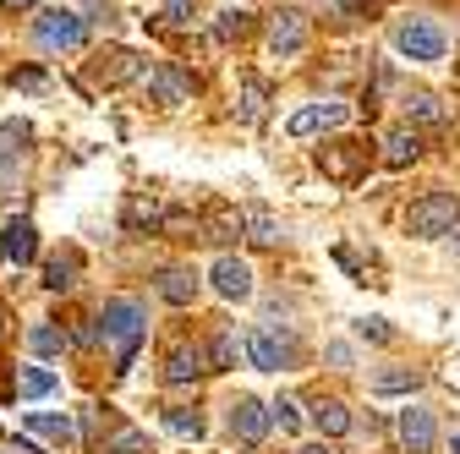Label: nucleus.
Wrapping results in <instances>:
<instances>
[{
  "label": "nucleus",
  "mask_w": 460,
  "mask_h": 454,
  "mask_svg": "<svg viewBox=\"0 0 460 454\" xmlns=\"http://www.w3.org/2000/svg\"><path fill=\"white\" fill-rule=\"evenodd\" d=\"M99 334L115 345V372H132V362H137V345H143V334H148V323H143V307L137 301H127V296H115V301H104V312H99Z\"/></svg>",
  "instance_id": "obj_1"
},
{
  "label": "nucleus",
  "mask_w": 460,
  "mask_h": 454,
  "mask_svg": "<svg viewBox=\"0 0 460 454\" xmlns=\"http://www.w3.org/2000/svg\"><path fill=\"white\" fill-rule=\"evenodd\" d=\"M455 224H460V197H455V192H428V197H417V203L406 208V231L422 236V241L449 236Z\"/></svg>",
  "instance_id": "obj_2"
},
{
  "label": "nucleus",
  "mask_w": 460,
  "mask_h": 454,
  "mask_svg": "<svg viewBox=\"0 0 460 454\" xmlns=\"http://www.w3.org/2000/svg\"><path fill=\"white\" fill-rule=\"evenodd\" d=\"M394 49L406 55V61H444V28L411 17V22H400V28H394Z\"/></svg>",
  "instance_id": "obj_3"
},
{
  "label": "nucleus",
  "mask_w": 460,
  "mask_h": 454,
  "mask_svg": "<svg viewBox=\"0 0 460 454\" xmlns=\"http://www.w3.org/2000/svg\"><path fill=\"white\" fill-rule=\"evenodd\" d=\"M318 164H323V176H329V181H357V176H367V148L345 137V143L318 148Z\"/></svg>",
  "instance_id": "obj_4"
},
{
  "label": "nucleus",
  "mask_w": 460,
  "mask_h": 454,
  "mask_svg": "<svg viewBox=\"0 0 460 454\" xmlns=\"http://www.w3.org/2000/svg\"><path fill=\"white\" fill-rule=\"evenodd\" d=\"M394 432L406 443V454H433V443H438V422H433L428 406H406L400 422H394Z\"/></svg>",
  "instance_id": "obj_5"
},
{
  "label": "nucleus",
  "mask_w": 460,
  "mask_h": 454,
  "mask_svg": "<svg viewBox=\"0 0 460 454\" xmlns=\"http://www.w3.org/2000/svg\"><path fill=\"white\" fill-rule=\"evenodd\" d=\"M345 121H351V104H307V109H296V116L285 121V132L291 137H318V132H334Z\"/></svg>",
  "instance_id": "obj_6"
},
{
  "label": "nucleus",
  "mask_w": 460,
  "mask_h": 454,
  "mask_svg": "<svg viewBox=\"0 0 460 454\" xmlns=\"http://www.w3.org/2000/svg\"><path fill=\"white\" fill-rule=\"evenodd\" d=\"M83 39H88V22L77 12H44L39 17V44H49V49H83Z\"/></svg>",
  "instance_id": "obj_7"
},
{
  "label": "nucleus",
  "mask_w": 460,
  "mask_h": 454,
  "mask_svg": "<svg viewBox=\"0 0 460 454\" xmlns=\"http://www.w3.org/2000/svg\"><path fill=\"white\" fill-rule=\"evenodd\" d=\"M242 351H247V362H252L258 372H279L285 362H291V339H274L269 328H252V334L242 339Z\"/></svg>",
  "instance_id": "obj_8"
},
{
  "label": "nucleus",
  "mask_w": 460,
  "mask_h": 454,
  "mask_svg": "<svg viewBox=\"0 0 460 454\" xmlns=\"http://www.w3.org/2000/svg\"><path fill=\"white\" fill-rule=\"evenodd\" d=\"M132 77H143V55L137 49H110V55H99V61H93V83L99 88H121Z\"/></svg>",
  "instance_id": "obj_9"
},
{
  "label": "nucleus",
  "mask_w": 460,
  "mask_h": 454,
  "mask_svg": "<svg viewBox=\"0 0 460 454\" xmlns=\"http://www.w3.org/2000/svg\"><path fill=\"white\" fill-rule=\"evenodd\" d=\"M269 49L279 55V61H291V55L307 49V22H302V12H279V17H274V28H269Z\"/></svg>",
  "instance_id": "obj_10"
},
{
  "label": "nucleus",
  "mask_w": 460,
  "mask_h": 454,
  "mask_svg": "<svg viewBox=\"0 0 460 454\" xmlns=\"http://www.w3.org/2000/svg\"><path fill=\"white\" fill-rule=\"evenodd\" d=\"M208 279H214V291H219L225 301H247V296H252V268H247L242 258H219Z\"/></svg>",
  "instance_id": "obj_11"
},
{
  "label": "nucleus",
  "mask_w": 460,
  "mask_h": 454,
  "mask_svg": "<svg viewBox=\"0 0 460 454\" xmlns=\"http://www.w3.org/2000/svg\"><path fill=\"white\" fill-rule=\"evenodd\" d=\"M230 432H236L242 443H263V432H269V411H263V400L242 394V400L230 406Z\"/></svg>",
  "instance_id": "obj_12"
},
{
  "label": "nucleus",
  "mask_w": 460,
  "mask_h": 454,
  "mask_svg": "<svg viewBox=\"0 0 460 454\" xmlns=\"http://www.w3.org/2000/svg\"><path fill=\"white\" fill-rule=\"evenodd\" d=\"M33 252H39V231H33V219H12L6 231H0V258L6 263H33Z\"/></svg>",
  "instance_id": "obj_13"
},
{
  "label": "nucleus",
  "mask_w": 460,
  "mask_h": 454,
  "mask_svg": "<svg viewBox=\"0 0 460 454\" xmlns=\"http://www.w3.org/2000/svg\"><path fill=\"white\" fill-rule=\"evenodd\" d=\"M148 88H154V104H164V109H170V104H187V93H192V77H187L181 66H170V61H164V66H154Z\"/></svg>",
  "instance_id": "obj_14"
},
{
  "label": "nucleus",
  "mask_w": 460,
  "mask_h": 454,
  "mask_svg": "<svg viewBox=\"0 0 460 454\" xmlns=\"http://www.w3.org/2000/svg\"><path fill=\"white\" fill-rule=\"evenodd\" d=\"M203 372H208V351L203 345H181V351H170V362H164V383H192Z\"/></svg>",
  "instance_id": "obj_15"
},
{
  "label": "nucleus",
  "mask_w": 460,
  "mask_h": 454,
  "mask_svg": "<svg viewBox=\"0 0 460 454\" xmlns=\"http://www.w3.org/2000/svg\"><path fill=\"white\" fill-rule=\"evenodd\" d=\"M22 427H28V432H39V438H49V443H72V438H77L66 411H28V416H22Z\"/></svg>",
  "instance_id": "obj_16"
},
{
  "label": "nucleus",
  "mask_w": 460,
  "mask_h": 454,
  "mask_svg": "<svg viewBox=\"0 0 460 454\" xmlns=\"http://www.w3.org/2000/svg\"><path fill=\"white\" fill-rule=\"evenodd\" d=\"M417 153H422V137H417L411 127L389 132V143H384V164H389V170H406V164H417Z\"/></svg>",
  "instance_id": "obj_17"
},
{
  "label": "nucleus",
  "mask_w": 460,
  "mask_h": 454,
  "mask_svg": "<svg viewBox=\"0 0 460 454\" xmlns=\"http://www.w3.org/2000/svg\"><path fill=\"white\" fill-rule=\"evenodd\" d=\"M236 236H242V208L214 203L208 219H203V241H236Z\"/></svg>",
  "instance_id": "obj_18"
},
{
  "label": "nucleus",
  "mask_w": 460,
  "mask_h": 454,
  "mask_svg": "<svg viewBox=\"0 0 460 454\" xmlns=\"http://www.w3.org/2000/svg\"><path fill=\"white\" fill-rule=\"evenodd\" d=\"M159 296H164L170 307H187V301L198 296V279H192L187 268H164V274H159Z\"/></svg>",
  "instance_id": "obj_19"
},
{
  "label": "nucleus",
  "mask_w": 460,
  "mask_h": 454,
  "mask_svg": "<svg viewBox=\"0 0 460 454\" xmlns=\"http://www.w3.org/2000/svg\"><path fill=\"white\" fill-rule=\"evenodd\" d=\"M313 427H318L323 438H340V432H351V411H345L340 400H318V406H313Z\"/></svg>",
  "instance_id": "obj_20"
},
{
  "label": "nucleus",
  "mask_w": 460,
  "mask_h": 454,
  "mask_svg": "<svg viewBox=\"0 0 460 454\" xmlns=\"http://www.w3.org/2000/svg\"><path fill=\"white\" fill-rule=\"evenodd\" d=\"M242 231H247L252 247H274V241H279V224H274L269 208H247V214H242Z\"/></svg>",
  "instance_id": "obj_21"
},
{
  "label": "nucleus",
  "mask_w": 460,
  "mask_h": 454,
  "mask_svg": "<svg viewBox=\"0 0 460 454\" xmlns=\"http://www.w3.org/2000/svg\"><path fill=\"white\" fill-rule=\"evenodd\" d=\"M411 389H422V372L417 367H389V372L373 378V394H411Z\"/></svg>",
  "instance_id": "obj_22"
},
{
  "label": "nucleus",
  "mask_w": 460,
  "mask_h": 454,
  "mask_svg": "<svg viewBox=\"0 0 460 454\" xmlns=\"http://www.w3.org/2000/svg\"><path fill=\"white\" fill-rule=\"evenodd\" d=\"M236 356H242V339L236 334H214V345H208V372H225V367H236Z\"/></svg>",
  "instance_id": "obj_23"
},
{
  "label": "nucleus",
  "mask_w": 460,
  "mask_h": 454,
  "mask_svg": "<svg viewBox=\"0 0 460 454\" xmlns=\"http://www.w3.org/2000/svg\"><path fill=\"white\" fill-rule=\"evenodd\" d=\"M110 454H154V438L143 427H115L110 432Z\"/></svg>",
  "instance_id": "obj_24"
},
{
  "label": "nucleus",
  "mask_w": 460,
  "mask_h": 454,
  "mask_svg": "<svg viewBox=\"0 0 460 454\" xmlns=\"http://www.w3.org/2000/svg\"><path fill=\"white\" fill-rule=\"evenodd\" d=\"M17 394H22V400H44V394H55V372H49V367L17 372Z\"/></svg>",
  "instance_id": "obj_25"
},
{
  "label": "nucleus",
  "mask_w": 460,
  "mask_h": 454,
  "mask_svg": "<svg viewBox=\"0 0 460 454\" xmlns=\"http://www.w3.org/2000/svg\"><path fill=\"white\" fill-rule=\"evenodd\" d=\"M28 345H33L39 356H61V351H66V334L49 328V323H33V328H28Z\"/></svg>",
  "instance_id": "obj_26"
},
{
  "label": "nucleus",
  "mask_w": 460,
  "mask_h": 454,
  "mask_svg": "<svg viewBox=\"0 0 460 454\" xmlns=\"http://www.w3.org/2000/svg\"><path fill=\"white\" fill-rule=\"evenodd\" d=\"M406 109H411L422 127H444V104H438L433 93H411V99H406Z\"/></svg>",
  "instance_id": "obj_27"
},
{
  "label": "nucleus",
  "mask_w": 460,
  "mask_h": 454,
  "mask_svg": "<svg viewBox=\"0 0 460 454\" xmlns=\"http://www.w3.org/2000/svg\"><path fill=\"white\" fill-rule=\"evenodd\" d=\"M263 99H269V88H263L258 77H247V83H242V121H258V116H263Z\"/></svg>",
  "instance_id": "obj_28"
},
{
  "label": "nucleus",
  "mask_w": 460,
  "mask_h": 454,
  "mask_svg": "<svg viewBox=\"0 0 460 454\" xmlns=\"http://www.w3.org/2000/svg\"><path fill=\"white\" fill-rule=\"evenodd\" d=\"M72 268H77V258H55V263L44 268V285H49V291H66V285H72Z\"/></svg>",
  "instance_id": "obj_29"
},
{
  "label": "nucleus",
  "mask_w": 460,
  "mask_h": 454,
  "mask_svg": "<svg viewBox=\"0 0 460 454\" xmlns=\"http://www.w3.org/2000/svg\"><path fill=\"white\" fill-rule=\"evenodd\" d=\"M247 28H252V17H247V12H225L214 33H219V39H247Z\"/></svg>",
  "instance_id": "obj_30"
},
{
  "label": "nucleus",
  "mask_w": 460,
  "mask_h": 454,
  "mask_svg": "<svg viewBox=\"0 0 460 454\" xmlns=\"http://www.w3.org/2000/svg\"><path fill=\"white\" fill-rule=\"evenodd\" d=\"M164 422H170V427H176L181 438H203V416H198V411H170Z\"/></svg>",
  "instance_id": "obj_31"
},
{
  "label": "nucleus",
  "mask_w": 460,
  "mask_h": 454,
  "mask_svg": "<svg viewBox=\"0 0 460 454\" xmlns=\"http://www.w3.org/2000/svg\"><path fill=\"white\" fill-rule=\"evenodd\" d=\"M357 334H362V339H373V345H389V339H394V328H389L384 318H362V323H357Z\"/></svg>",
  "instance_id": "obj_32"
},
{
  "label": "nucleus",
  "mask_w": 460,
  "mask_h": 454,
  "mask_svg": "<svg viewBox=\"0 0 460 454\" xmlns=\"http://www.w3.org/2000/svg\"><path fill=\"white\" fill-rule=\"evenodd\" d=\"M274 422H279V432H302V411H296V400H279V406H274Z\"/></svg>",
  "instance_id": "obj_33"
},
{
  "label": "nucleus",
  "mask_w": 460,
  "mask_h": 454,
  "mask_svg": "<svg viewBox=\"0 0 460 454\" xmlns=\"http://www.w3.org/2000/svg\"><path fill=\"white\" fill-rule=\"evenodd\" d=\"M154 219H159L154 203H132V208H127V224H154Z\"/></svg>",
  "instance_id": "obj_34"
},
{
  "label": "nucleus",
  "mask_w": 460,
  "mask_h": 454,
  "mask_svg": "<svg viewBox=\"0 0 460 454\" xmlns=\"http://www.w3.org/2000/svg\"><path fill=\"white\" fill-rule=\"evenodd\" d=\"M164 17L170 22H192V0H164Z\"/></svg>",
  "instance_id": "obj_35"
},
{
  "label": "nucleus",
  "mask_w": 460,
  "mask_h": 454,
  "mask_svg": "<svg viewBox=\"0 0 460 454\" xmlns=\"http://www.w3.org/2000/svg\"><path fill=\"white\" fill-rule=\"evenodd\" d=\"M12 83H17V88H44V72H17Z\"/></svg>",
  "instance_id": "obj_36"
},
{
  "label": "nucleus",
  "mask_w": 460,
  "mask_h": 454,
  "mask_svg": "<svg viewBox=\"0 0 460 454\" xmlns=\"http://www.w3.org/2000/svg\"><path fill=\"white\" fill-rule=\"evenodd\" d=\"M329 362L334 367H351V345H329Z\"/></svg>",
  "instance_id": "obj_37"
},
{
  "label": "nucleus",
  "mask_w": 460,
  "mask_h": 454,
  "mask_svg": "<svg viewBox=\"0 0 460 454\" xmlns=\"http://www.w3.org/2000/svg\"><path fill=\"white\" fill-rule=\"evenodd\" d=\"M296 454H334L329 443H307V449H296Z\"/></svg>",
  "instance_id": "obj_38"
},
{
  "label": "nucleus",
  "mask_w": 460,
  "mask_h": 454,
  "mask_svg": "<svg viewBox=\"0 0 460 454\" xmlns=\"http://www.w3.org/2000/svg\"><path fill=\"white\" fill-rule=\"evenodd\" d=\"M6 6H12V12H33V0H6Z\"/></svg>",
  "instance_id": "obj_39"
},
{
  "label": "nucleus",
  "mask_w": 460,
  "mask_h": 454,
  "mask_svg": "<svg viewBox=\"0 0 460 454\" xmlns=\"http://www.w3.org/2000/svg\"><path fill=\"white\" fill-rule=\"evenodd\" d=\"M449 449H455V454H460V432H455V438H449Z\"/></svg>",
  "instance_id": "obj_40"
}]
</instances>
